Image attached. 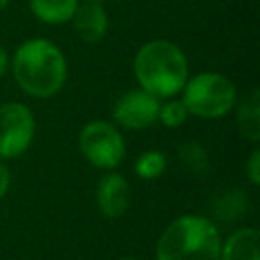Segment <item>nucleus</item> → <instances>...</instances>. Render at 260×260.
Returning <instances> with one entry per match:
<instances>
[{"mask_svg":"<svg viewBox=\"0 0 260 260\" xmlns=\"http://www.w3.org/2000/svg\"><path fill=\"white\" fill-rule=\"evenodd\" d=\"M69 22L73 26L75 37L87 45L100 43L110 28V16L106 6L102 2H89V0H79Z\"/></svg>","mask_w":260,"mask_h":260,"instance_id":"nucleus-9","label":"nucleus"},{"mask_svg":"<svg viewBox=\"0 0 260 260\" xmlns=\"http://www.w3.org/2000/svg\"><path fill=\"white\" fill-rule=\"evenodd\" d=\"M246 177L252 187L260 185V148H258V144L252 148V152L246 158Z\"/></svg>","mask_w":260,"mask_h":260,"instance_id":"nucleus-16","label":"nucleus"},{"mask_svg":"<svg viewBox=\"0 0 260 260\" xmlns=\"http://www.w3.org/2000/svg\"><path fill=\"white\" fill-rule=\"evenodd\" d=\"M130 183L116 171H106L95 185V205L106 219H120L130 209Z\"/></svg>","mask_w":260,"mask_h":260,"instance_id":"nucleus-8","label":"nucleus"},{"mask_svg":"<svg viewBox=\"0 0 260 260\" xmlns=\"http://www.w3.org/2000/svg\"><path fill=\"white\" fill-rule=\"evenodd\" d=\"M221 234L215 221L199 213L171 219L154 246V260H219Z\"/></svg>","mask_w":260,"mask_h":260,"instance_id":"nucleus-3","label":"nucleus"},{"mask_svg":"<svg viewBox=\"0 0 260 260\" xmlns=\"http://www.w3.org/2000/svg\"><path fill=\"white\" fill-rule=\"evenodd\" d=\"M10 183H12L10 169H8V165L0 158V201L6 197V193H8V189H10Z\"/></svg>","mask_w":260,"mask_h":260,"instance_id":"nucleus-17","label":"nucleus"},{"mask_svg":"<svg viewBox=\"0 0 260 260\" xmlns=\"http://www.w3.org/2000/svg\"><path fill=\"white\" fill-rule=\"evenodd\" d=\"M79 0H28L32 16L45 24L61 26L71 20Z\"/></svg>","mask_w":260,"mask_h":260,"instance_id":"nucleus-12","label":"nucleus"},{"mask_svg":"<svg viewBox=\"0 0 260 260\" xmlns=\"http://www.w3.org/2000/svg\"><path fill=\"white\" fill-rule=\"evenodd\" d=\"M16 85L35 100L55 98L67 81V57L59 45L45 37L22 41L10 55Z\"/></svg>","mask_w":260,"mask_h":260,"instance_id":"nucleus-1","label":"nucleus"},{"mask_svg":"<svg viewBox=\"0 0 260 260\" xmlns=\"http://www.w3.org/2000/svg\"><path fill=\"white\" fill-rule=\"evenodd\" d=\"M234 110L240 136L256 146L260 142V91L256 87L250 89L244 98L236 102Z\"/></svg>","mask_w":260,"mask_h":260,"instance_id":"nucleus-11","label":"nucleus"},{"mask_svg":"<svg viewBox=\"0 0 260 260\" xmlns=\"http://www.w3.org/2000/svg\"><path fill=\"white\" fill-rule=\"evenodd\" d=\"M37 132L32 110L22 102L0 104V158L10 160L22 156Z\"/></svg>","mask_w":260,"mask_h":260,"instance_id":"nucleus-6","label":"nucleus"},{"mask_svg":"<svg viewBox=\"0 0 260 260\" xmlns=\"http://www.w3.org/2000/svg\"><path fill=\"white\" fill-rule=\"evenodd\" d=\"M89 2H102V4H104V2H108V0H89Z\"/></svg>","mask_w":260,"mask_h":260,"instance_id":"nucleus-21","label":"nucleus"},{"mask_svg":"<svg viewBox=\"0 0 260 260\" xmlns=\"http://www.w3.org/2000/svg\"><path fill=\"white\" fill-rule=\"evenodd\" d=\"M160 100L140 87L128 89L112 106V118L116 126L126 130H146L158 120Z\"/></svg>","mask_w":260,"mask_h":260,"instance_id":"nucleus-7","label":"nucleus"},{"mask_svg":"<svg viewBox=\"0 0 260 260\" xmlns=\"http://www.w3.org/2000/svg\"><path fill=\"white\" fill-rule=\"evenodd\" d=\"M219 260H260V232L254 225H242L221 240Z\"/></svg>","mask_w":260,"mask_h":260,"instance_id":"nucleus-10","label":"nucleus"},{"mask_svg":"<svg viewBox=\"0 0 260 260\" xmlns=\"http://www.w3.org/2000/svg\"><path fill=\"white\" fill-rule=\"evenodd\" d=\"M118 260H138V258H130V256H124V258H118Z\"/></svg>","mask_w":260,"mask_h":260,"instance_id":"nucleus-20","label":"nucleus"},{"mask_svg":"<svg viewBox=\"0 0 260 260\" xmlns=\"http://www.w3.org/2000/svg\"><path fill=\"white\" fill-rule=\"evenodd\" d=\"M165 169H167V156L162 150H156V148L142 150L134 160V173L142 181L158 179L165 173Z\"/></svg>","mask_w":260,"mask_h":260,"instance_id":"nucleus-13","label":"nucleus"},{"mask_svg":"<svg viewBox=\"0 0 260 260\" xmlns=\"http://www.w3.org/2000/svg\"><path fill=\"white\" fill-rule=\"evenodd\" d=\"M81 156L98 171H114L126 156V140L120 128L108 120H89L77 134Z\"/></svg>","mask_w":260,"mask_h":260,"instance_id":"nucleus-5","label":"nucleus"},{"mask_svg":"<svg viewBox=\"0 0 260 260\" xmlns=\"http://www.w3.org/2000/svg\"><path fill=\"white\" fill-rule=\"evenodd\" d=\"M177 152H179L181 165L185 167L187 173H191L195 177L207 175V171H209V158H207L205 148L199 142H193V140L191 142H183Z\"/></svg>","mask_w":260,"mask_h":260,"instance_id":"nucleus-14","label":"nucleus"},{"mask_svg":"<svg viewBox=\"0 0 260 260\" xmlns=\"http://www.w3.org/2000/svg\"><path fill=\"white\" fill-rule=\"evenodd\" d=\"M189 118V112L185 108V104L181 102V98H167L160 100V108H158V120L165 128H181Z\"/></svg>","mask_w":260,"mask_h":260,"instance_id":"nucleus-15","label":"nucleus"},{"mask_svg":"<svg viewBox=\"0 0 260 260\" xmlns=\"http://www.w3.org/2000/svg\"><path fill=\"white\" fill-rule=\"evenodd\" d=\"M8 69H10V55H8V51L0 45V77H4V75L8 73Z\"/></svg>","mask_w":260,"mask_h":260,"instance_id":"nucleus-18","label":"nucleus"},{"mask_svg":"<svg viewBox=\"0 0 260 260\" xmlns=\"http://www.w3.org/2000/svg\"><path fill=\"white\" fill-rule=\"evenodd\" d=\"M179 98L189 116L199 120H219L234 110L238 89L234 81L219 71H199L193 77H187Z\"/></svg>","mask_w":260,"mask_h":260,"instance_id":"nucleus-4","label":"nucleus"},{"mask_svg":"<svg viewBox=\"0 0 260 260\" xmlns=\"http://www.w3.org/2000/svg\"><path fill=\"white\" fill-rule=\"evenodd\" d=\"M132 71L140 89L167 100L181 93L189 77V61L177 43L152 39L138 47L132 59Z\"/></svg>","mask_w":260,"mask_h":260,"instance_id":"nucleus-2","label":"nucleus"},{"mask_svg":"<svg viewBox=\"0 0 260 260\" xmlns=\"http://www.w3.org/2000/svg\"><path fill=\"white\" fill-rule=\"evenodd\" d=\"M8 4H10V0H0V12H2V10H4Z\"/></svg>","mask_w":260,"mask_h":260,"instance_id":"nucleus-19","label":"nucleus"}]
</instances>
